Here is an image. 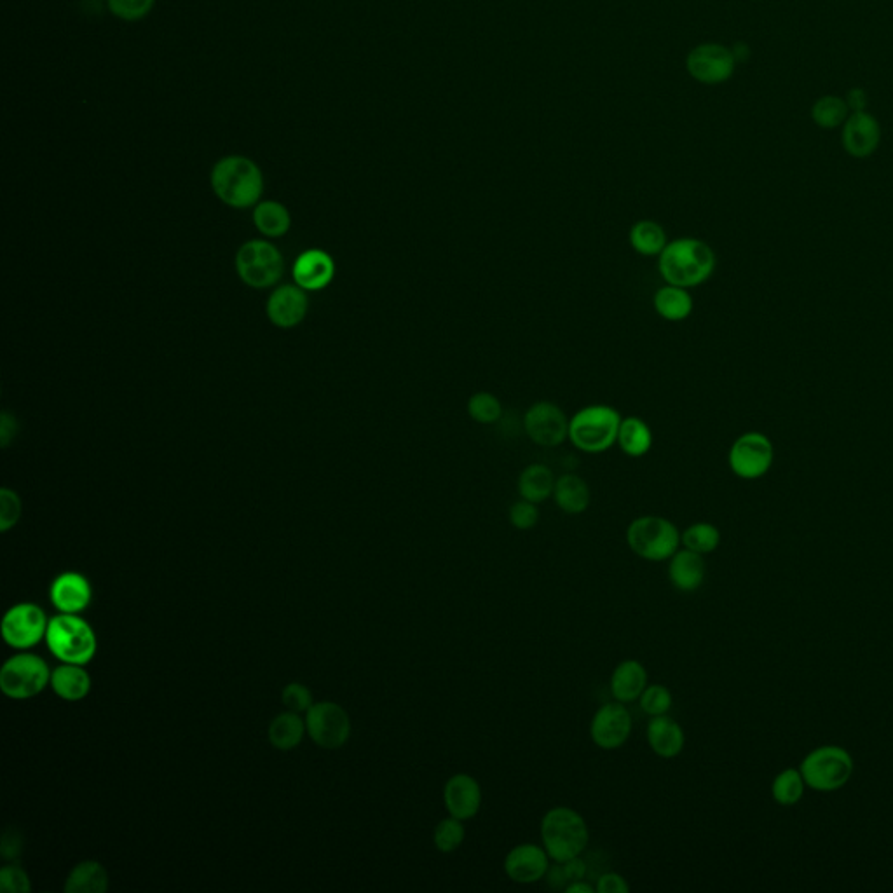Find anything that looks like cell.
Listing matches in <instances>:
<instances>
[{
    "label": "cell",
    "instance_id": "obj_1",
    "mask_svg": "<svg viewBox=\"0 0 893 893\" xmlns=\"http://www.w3.org/2000/svg\"><path fill=\"white\" fill-rule=\"evenodd\" d=\"M716 252L698 238L672 239L658 257V273L665 285L700 287L716 271Z\"/></svg>",
    "mask_w": 893,
    "mask_h": 893
},
{
    "label": "cell",
    "instance_id": "obj_2",
    "mask_svg": "<svg viewBox=\"0 0 893 893\" xmlns=\"http://www.w3.org/2000/svg\"><path fill=\"white\" fill-rule=\"evenodd\" d=\"M212 187L222 203L245 210L259 203L264 192V177L252 159L227 156L213 166Z\"/></svg>",
    "mask_w": 893,
    "mask_h": 893
},
{
    "label": "cell",
    "instance_id": "obj_3",
    "mask_svg": "<svg viewBox=\"0 0 893 893\" xmlns=\"http://www.w3.org/2000/svg\"><path fill=\"white\" fill-rule=\"evenodd\" d=\"M621 419L611 405H587L569 417V442L585 454H602L616 445Z\"/></svg>",
    "mask_w": 893,
    "mask_h": 893
},
{
    "label": "cell",
    "instance_id": "obj_4",
    "mask_svg": "<svg viewBox=\"0 0 893 893\" xmlns=\"http://www.w3.org/2000/svg\"><path fill=\"white\" fill-rule=\"evenodd\" d=\"M541 839L553 862H566L587 850L590 831L576 810L555 806L541 820Z\"/></svg>",
    "mask_w": 893,
    "mask_h": 893
},
{
    "label": "cell",
    "instance_id": "obj_5",
    "mask_svg": "<svg viewBox=\"0 0 893 893\" xmlns=\"http://www.w3.org/2000/svg\"><path fill=\"white\" fill-rule=\"evenodd\" d=\"M46 642L60 662L72 665H86L96 653L95 632L77 614L62 613L49 620Z\"/></svg>",
    "mask_w": 893,
    "mask_h": 893
},
{
    "label": "cell",
    "instance_id": "obj_6",
    "mask_svg": "<svg viewBox=\"0 0 893 893\" xmlns=\"http://www.w3.org/2000/svg\"><path fill=\"white\" fill-rule=\"evenodd\" d=\"M855 763L848 750L839 745H822L806 754L799 764L806 787L817 792L843 789L852 780Z\"/></svg>",
    "mask_w": 893,
    "mask_h": 893
},
{
    "label": "cell",
    "instance_id": "obj_7",
    "mask_svg": "<svg viewBox=\"0 0 893 893\" xmlns=\"http://www.w3.org/2000/svg\"><path fill=\"white\" fill-rule=\"evenodd\" d=\"M630 550L649 562L672 559L681 546V532L674 522L658 515H642L632 520L627 529Z\"/></svg>",
    "mask_w": 893,
    "mask_h": 893
},
{
    "label": "cell",
    "instance_id": "obj_8",
    "mask_svg": "<svg viewBox=\"0 0 893 893\" xmlns=\"http://www.w3.org/2000/svg\"><path fill=\"white\" fill-rule=\"evenodd\" d=\"M48 682H51L48 663L39 656H13L0 670V689L13 700L34 698Z\"/></svg>",
    "mask_w": 893,
    "mask_h": 893
},
{
    "label": "cell",
    "instance_id": "obj_9",
    "mask_svg": "<svg viewBox=\"0 0 893 893\" xmlns=\"http://www.w3.org/2000/svg\"><path fill=\"white\" fill-rule=\"evenodd\" d=\"M236 269L239 278L245 281L248 287H273L283 274V259L276 246L255 239L239 248L236 255Z\"/></svg>",
    "mask_w": 893,
    "mask_h": 893
},
{
    "label": "cell",
    "instance_id": "obj_10",
    "mask_svg": "<svg viewBox=\"0 0 893 893\" xmlns=\"http://www.w3.org/2000/svg\"><path fill=\"white\" fill-rule=\"evenodd\" d=\"M775 449L770 438L759 431L744 433L731 445L728 464L742 480H757L771 470Z\"/></svg>",
    "mask_w": 893,
    "mask_h": 893
},
{
    "label": "cell",
    "instance_id": "obj_11",
    "mask_svg": "<svg viewBox=\"0 0 893 893\" xmlns=\"http://www.w3.org/2000/svg\"><path fill=\"white\" fill-rule=\"evenodd\" d=\"M524 431L532 444L555 449L569 440V417L557 403H532L524 414Z\"/></svg>",
    "mask_w": 893,
    "mask_h": 893
},
{
    "label": "cell",
    "instance_id": "obj_12",
    "mask_svg": "<svg viewBox=\"0 0 893 893\" xmlns=\"http://www.w3.org/2000/svg\"><path fill=\"white\" fill-rule=\"evenodd\" d=\"M306 728L314 744L323 749H339L351 735L348 712L332 702L316 703L307 710Z\"/></svg>",
    "mask_w": 893,
    "mask_h": 893
},
{
    "label": "cell",
    "instance_id": "obj_13",
    "mask_svg": "<svg viewBox=\"0 0 893 893\" xmlns=\"http://www.w3.org/2000/svg\"><path fill=\"white\" fill-rule=\"evenodd\" d=\"M49 621L35 604H18L7 611L2 620V637L14 649L34 648L46 637Z\"/></svg>",
    "mask_w": 893,
    "mask_h": 893
},
{
    "label": "cell",
    "instance_id": "obj_14",
    "mask_svg": "<svg viewBox=\"0 0 893 893\" xmlns=\"http://www.w3.org/2000/svg\"><path fill=\"white\" fill-rule=\"evenodd\" d=\"M688 72L702 84L716 86L730 81L735 74L737 60L730 48L716 42L700 44L688 56Z\"/></svg>",
    "mask_w": 893,
    "mask_h": 893
},
{
    "label": "cell",
    "instance_id": "obj_15",
    "mask_svg": "<svg viewBox=\"0 0 893 893\" xmlns=\"http://www.w3.org/2000/svg\"><path fill=\"white\" fill-rule=\"evenodd\" d=\"M632 733V716L625 703L609 702L595 712L590 723V738L600 749H620Z\"/></svg>",
    "mask_w": 893,
    "mask_h": 893
},
{
    "label": "cell",
    "instance_id": "obj_16",
    "mask_svg": "<svg viewBox=\"0 0 893 893\" xmlns=\"http://www.w3.org/2000/svg\"><path fill=\"white\" fill-rule=\"evenodd\" d=\"M841 144L846 154L855 159L873 156L881 144V124L871 112H852L841 131Z\"/></svg>",
    "mask_w": 893,
    "mask_h": 893
},
{
    "label": "cell",
    "instance_id": "obj_17",
    "mask_svg": "<svg viewBox=\"0 0 893 893\" xmlns=\"http://www.w3.org/2000/svg\"><path fill=\"white\" fill-rule=\"evenodd\" d=\"M550 855L545 846L522 843L512 848L505 859V873L513 883L531 885L546 878L550 869Z\"/></svg>",
    "mask_w": 893,
    "mask_h": 893
},
{
    "label": "cell",
    "instance_id": "obj_18",
    "mask_svg": "<svg viewBox=\"0 0 893 893\" xmlns=\"http://www.w3.org/2000/svg\"><path fill=\"white\" fill-rule=\"evenodd\" d=\"M444 803L450 817L470 820L477 817L482 808V787L477 778L468 773H457L445 782Z\"/></svg>",
    "mask_w": 893,
    "mask_h": 893
},
{
    "label": "cell",
    "instance_id": "obj_19",
    "mask_svg": "<svg viewBox=\"0 0 893 893\" xmlns=\"http://www.w3.org/2000/svg\"><path fill=\"white\" fill-rule=\"evenodd\" d=\"M307 307L309 302L304 294V288H300L299 285L297 287L285 285L274 290L273 295L269 297L267 314L276 327L292 328L306 318Z\"/></svg>",
    "mask_w": 893,
    "mask_h": 893
},
{
    "label": "cell",
    "instance_id": "obj_20",
    "mask_svg": "<svg viewBox=\"0 0 893 893\" xmlns=\"http://www.w3.org/2000/svg\"><path fill=\"white\" fill-rule=\"evenodd\" d=\"M49 597L60 613L77 614L89 606L93 590L82 574L63 573L53 581Z\"/></svg>",
    "mask_w": 893,
    "mask_h": 893
},
{
    "label": "cell",
    "instance_id": "obj_21",
    "mask_svg": "<svg viewBox=\"0 0 893 893\" xmlns=\"http://www.w3.org/2000/svg\"><path fill=\"white\" fill-rule=\"evenodd\" d=\"M334 276L335 262L327 252L307 250L295 262V283L307 292L323 290L332 283Z\"/></svg>",
    "mask_w": 893,
    "mask_h": 893
},
{
    "label": "cell",
    "instance_id": "obj_22",
    "mask_svg": "<svg viewBox=\"0 0 893 893\" xmlns=\"http://www.w3.org/2000/svg\"><path fill=\"white\" fill-rule=\"evenodd\" d=\"M707 576V564L700 553L677 550L669 564L670 583L681 592H696Z\"/></svg>",
    "mask_w": 893,
    "mask_h": 893
},
{
    "label": "cell",
    "instance_id": "obj_23",
    "mask_svg": "<svg viewBox=\"0 0 893 893\" xmlns=\"http://www.w3.org/2000/svg\"><path fill=\"white\" fill-rule=\"evenodd\" d=\"M646 735H648V744L651 750L655 752L656 756L663 757V759H674L679 756L686 744L681 724L672 719L669 714L651 717Z\"/></svg>",
    "mask_w": 893,
    "mask_h": 893
},
{
    "label": "cell",
    "instance_id": "obj_24",
    "mask_svg": "<svg viewBox=\"0 0 893 893\" xmlns=\"http://www.w3.org/2000/svg\"><path fill=\"white\" fill-rule=\"evenodd\" d=\"M648 688V670L637 660L621 662L611 675V693L621 703L635 702Z\"/></svg>",
    "mask_w": 893,
    "mask_h": 893
},
{
    "label": "cell",
    "instance_id": "obj_25",
    "mask_svg": "<svg viewBox=\"0 0 893 893\" xmlns=\"http://www.w3.org/2000/svg\"><path fill=\"white\" fill-rule=\"evenodd\" d=\"M552 498L562 512L567 515H580L587 512L588 506L592 503V492L585 478L576 473H566L557 478Z\"/></svg>",
    "mask_w": 893,
    "mask_h": 893
},
{
    "label": "cell",
    "instance_id": "obj_26",
    "mask_svg": "<svg viewBox=\"0 0 893 893\" xmlns=\"http://www.w3.org/2000/svg\"><path fill=\"white\" fill-rule=\"evenodd\" d=\"M653 307L655 313L662 320L669 323H681L688 320L695 309V300L693 295L689 294L688 288L674 287V285H665L658 288L653 295Z\"/></svg>",
    "mask_w": 893,
    "mask_h": 893
},
{
    "label": "cell",
    "instance_id": "obj_27",
    "mask_svg": "<svg viewBox=\"0 0 893 893\" xmlns=\"http://www.w3.org/2000/svg\"><path fill=\"white\" fill-rule=\"evenodd\" d=\"M653 430L641 417L628 416L621 419L616 445L621 452L632 459L648 456L653 449Z\"/></svg>",
    "mask_w": 893,
    "mask_h": 893
},
{
    "label": "cell",
    "instance_id": "obj_28",
    "mask_svg": "<svg viewBox=\"0 0 893 893\" xmlns=\"http://www.w3.org/2000/svg\"><path fill=\"white\" fill-rule=\"evenodd\" d=\"M555 482L557 478L546 464H529L519 475L517 491L520 498L539 505L545 503L546 499L552 498Z\"/></svg>",
    "mask_w": 893,
    "mask_h": 893
},
{
    "label": "cell",
    "instance_id": "obj_29",
    "mask_svg": "<svg viewBox=\"0 0 893 893\" xmlns=\"http://www.w3.org/2000/svg\"><path fill=\"white\" fill-rule=\"evenodd\" d=\"M628 243L635 253H639L641 257H660V253L665 250V246L669 243L667 232L663 229L662 224H658L655 220H639L635 222L630 231H628Z\"/></svg>",
    "mask_w": 893,
    "mask_h": 893
},
{
    "label": "cell",
    "instance_id": "obj_30",
    "mask_svg": "<svg viewBox=\"0 0 893 893\" xmlns=\"http://www.w3.org/2000/svg\"><path fill=\"white\" fill-rule=\"evenodd\" d=\"M51 688L67 702H79L91 689V679L82 665L65 663L51 674Z\"/></svg>",
    "mask_w": 893,
    "mask_h": 893
},
{
    "label": "cell",
    "instance_id": "obj_31",
    "mask_svg": "<svg viewBox=\"0 0 893 893\" xmlns=\"http://www.w3.org/2000/svg\"><path fill=\"white\" fill-rule=\"evenodd\" d=\"M109 888V874L100 862H81L72 869L65 883L67 893H105Z\"/></svg>",
    "mask_w": 893,
    "mask_h": 893
},
{
    "label": "cell",
    "instance_id": "obj_32",
    "mask_svg": "<svg viewBox=\"0 0 893 893\" xmlns=\"http://www.w3.org/2000/svg\"><path fill=\"white\" fill-rule=\"evenodd\" d=\"M852 112L846 105L845 96L824 95L813 103L810 117L820 130L832 131L843 128L846 119Z\"/></svg>",
    "mask_w": 893,
    "mask_h": 893
},
{
    "label": "cell",
    "instance_id": "obj_33",
    "mask_svg": "<svg viewBox=\"0 0 893 893\" xmlns=\"http://www.w3.org/2000/svg\"><path fill=\"white\" fill-rule=\"evenodd\" d=\"M253 222L257 225V229L267 238H280V236L287 234L290 224H292V219H290V213H288L287 208L281 205V203L262 201V203L255 206Z\"/></svg>",
    "mask_w": 893,
    "mask_h": 893
},
{
    "label": "cell",
    "instance_id": "obj_34",
    "mask_svg": "<svg viewBox=\"0 0 893 893\" xmlns=\"http://www.w3.org/2000/svg\"><path fill=\"white\" fill-rule=\"evenodd\" d=\"M306 730V723L300 719L299 714L288 710L285 714L274 717L273 723L269 726V740L276 749H294L302 742Z\"/></svg>",
    "mask_w": 893,
    "mask_h": 893
},
{
    "label": "cell",
    "instance_id": "obj_35",
    "mask_svg": "<svg viewBox=\"0 0 893 893\" xmlns=\"http://www.w3.org/2000/svg\"><path fill=\"white\" fill-rule=\"evenodd\" d=\"M805 791V778L796 768L780 771L771 784V796L780 806L798 805L805 796Z\"/></svg>",
    "mask_w": 893,
    "mask_h": 893
},
{
    "label": "cell",
    "instance_id": "obj_36",
    "mask_svg": "<svg viewBox=\"0 0 893 893\" xmlns=\"http://www.w3.org/2000/svg\"><path fill=\"white\" fill-rule=\"evenodd\" d=\"M681 543L684 548L707 555V553L716 552L721 545V531L716 525L709 522H696L689 525L686 531L681 534Z\"/></svg>",
    "mask_w": 893,
    "mask_h": 893
},
{
    "label": "cell",
    "instance_id": "obj_37",
    "mask_svg": "<svg viewBox=\"0 0 893 893\" xmlns=\"http://www.w3.org/2000/svg\"><path fill=\"white\" fill-rule=\"evenodd\" d=\"M466 412L473 423L491 426L499 423V419L503 417V405L499 402L498 396L492 395L489 391H478L468 398Z\"/></svg>",
    "mask_w": 893,
    "mask_h": 893
},
{
    "label": "cell",
    "instance_id": "obj_38",
    "mask_svg": "<svg viewBox=\"0 0 893 893\" xmlns=\"http://www.w3.org/2000/svg\"><path fill=\"white\" fill-rule=\"evenodd\" d=\"M466 838V827L464 820L456 819V817H447V819L438 822L433 832V843L440 853H454L459 846L463 845Z\"/></svg>",
    "mask_w": 893,
    "mask_h": 893
},
{
    "label": "cell",
    "instance_id": "obj_39",
    "mask_svg": "<svg viewBox=\"0 0 893 893\" xmlns=\"http://www.w3.org/2000/svg\"><path fill=\"white\" fill-rule=\"evenodd\" d=\"M639 703H641V709L648 716L656 717L669 714L674 698H672V693H670V689L667 686H663V684H648V688L644 689V693L639 698Z\"/></svg>",
    "mask_w": 893,
    "mask_h": 893
},
{
    "label": "cell",
    "instance_id": "obj_40",
    "mask_svg": "<svg viewBox=\"0 0 893 893\" xmlns=\"http://www.w3.org/2000/svg\"><path fill=\"white\" fill-rule=\"evenodd\" d=\"M110 13L123 21L144 20L156 0H107Z\"/></svg>",
    "mask_w": 893,
    "mask_h": 893
},
{
    "label": "cell",
    "instance_id": "obj_41",
    "mask_svg": "<svg viewBox=\"0 0 893 893\" xmlns=\"http://www.w3.org/2000/svg\"><path fill=\"white\" fill-rule=\"evenodd\" d=\"M510 524L519 529V531H531L539 522V508L536 503H531L527 499L520 498L510 506L508 512Z\"/></svg>",
    "mask_w": 893,
    "mask_h": 893
},
{
    "label": "cell",
    "instance_id": "obj_42",
    "mask_svg": "<svg viewBox=\"0 0 893 893\" xmlns=\"http://www.w3.org/2000/svg\"><path fill=\"white\" fill-rule=\"evenodd\" d=\"M21 501L18 494L9 489L0 491V531L7 532L20 520Z\"/></svg>",
    "mask_w": 893,
    "mask_h": 893
},
{
    "label": "cell",
    "instance_id": "obj_43",
    "mask_svg": "<svg viewBox=\"0 0 893 893\" xmlns=\"http://www.w3.org/2000/svg\"><path fill=\"white\" fill-rule=\"evenodd\" d=\"M0 890L6 893H28L32 890L28 874L20 866H6L0 871Z\"/></svg>",
    "mask_w": 893,
    "mask_h": 893
},
{
    "label": "cell",
    "instance_id": "obj_44",
    "mask_svg": "<svg viewBox=\"0 0 893 893\" xmlns=\"http://www.w3.org/2000/svg\"><path fill=\"white\" fill-rule=\"evenodd\" d=\"M283 705L287 707L290 712H307V710L313 707V696H311V691L306 688V686H302V684H288L287 688L283 689Z\"/></svg>",
    "mask_w": 893,
    "mask_h": 893
},
{
    "label": "cell",
    "instance_id": "obj_45",
    "mask_svg": "<svg viewBox=\"0 0 893 893\" xmlns=\"http://www.w3.org/2000/svg\"><path fill=\"white\" fill-rule=\"evenodd\" d=\"M595 892L597 893H628L630 892V887H628L627 880L618 873H606L600 876L599 881H597V885H595Z\"/></svg>",
    "mask_w": 893,
    "mask_h": 893
},
{
    "label": "cell",
    "instance_id": "obj_46",
    "mask_svg": "<svg viewBox=\"0 0 893 893\" xmlns=\"http://www.w3.org/2000/svg\"><path fill=\"white\" fill-rule=\"evenodd\" d=\"M0 850H2V857H4V859H18L21 855V850H23V839H21L20 834L14 831V829H9V831L4 834V838H2V846H0Z\"/></svg>",
    "mask_w": 893,
    "mask_h": 893
},
{
    "label": "cell",
    "instance_id": "obj_47",
    "mask_svg": "<svg viewBox=\"0 0 893 893\" xmlns=\"http://www.w3.org/2000/svg\"><path fill=\"white\" fill-rule=\"evenodd\" d=\"M560 866H562V871L566 874L567 885L573 883V881L585 880V876H587V862L581 859V857H574V859L566 860V862H560Z\"/></svg>",
    "mask_w": 893,
    "mask_h": 893
},
{
    "label": "cell",
    "instance_id": "obj_48",
    "mask_svg": "<svg viewBox=\"0 0 893 893\" xmlns=\"http://www.w3.org/2000/svg\"><path fill=\"white\" fill-rule=\"evenodd\" d=\"M846 105H848V109L850 112H862V110H867V105H869V98H867V91L864 88L848 89V93L845 96Z\"/></svg>",
    "mask_w": 893,
    "mask_h": 893
},
{
    "label": "cell",
    "instance_id": "obj_49",
    "mask_svg": "<svg viewBox=\"0 0 893 893\" xmlns=\"http://www.w3.org/2000/svg\"><path fill=\"white\" fill-rule=\"evenodd\" d=\"M16 421H14L13 417L9 416V414H4L2 416V426H0V435H2V445L6 447L9 444V440L16 435Z\"/></svg>",
    "mask_w": 893,
    "mask_h": 893
},
{
    "label": "cell",
    "instance_id": "obj_50",
    "mask_svg": "<svg viewBox=\"0 0 893 893\" xmlns=\"http://www.w3.org/2000/svg\"><path fill=\"white\" fill-rule=\"evenodd\" d=\"M564 890H566L567 893H594L595 887L594 885L587 883V881L578 880L569 883Z\"/></svg>",
    "mask_w": 893,
    "mask_h": 893
},
{
    "label": "cell",
    "instance_id": "obj_51",
    "mask_svg": "<svg viewBox=\"0 0 893 893\" xmlns=\"http://www.w3.org/2000/svg\"><path fill=\"white\" fill-rule=\"evenodd\" d=\"M733 51V55H735V60L738 62H745L750 55V48L744 42H738L735 48L731 49Z\"/></svg>",
    "mask_w": 893,
    "mask_h": 893
}]
</instances>
